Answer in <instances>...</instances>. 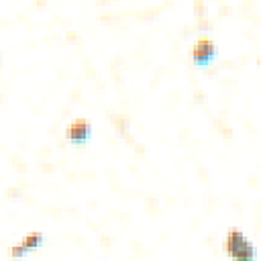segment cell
<instances>
[{
	"label": "cell",
	"mask_w": 261,
	"mask_h": 261,
	"mask_svg": "<svg viewBox=\"0 0 261 261\" xmlns=\"http://www.w3.org/2000/svg\"><path fill=\"white\" fill-rule=\"evenodd\" d=\"M43 241H45V234L41 232V230H33V232H27L16 245H12L10 247V257H14V259H20V257H24L29 251H33V249H39L41 245H43Z\"/></svg>",
	"instance_id": "cell-4"
},
{
	"label": "cell",
	"mask_w": 261,
	"mask_h": 261,
	"mask_svg": "<svg viewBox=\"0 0 261 261\" xmlns=\"http://www.w3.org/2000/svg\"><path fill=\"white\" fill-rule=\"evenodd\" d=\"M222 249L232 261H255L257 257V247L239 226H232L226 230Z\"/></svg>",
	"instance_id": "cell-1"
},
{
	"label": "cell",
	"mask_w": 261,
	"mask_h": 261,
	"mask_svg": "<svg viewBox=\"0 0 261 261\" xmlns=\"http://www.w3.org/2000/svg\"><path fill=\"white\" fill-rule=\"evenodd\" d=\"M65 135L71 145H84L92 137V122L86 116H75L73 120H69Z\"/></svg>",
	"instance_id": "cell-3"
},
{
	"label": "cell",
	"mask_w": 261,
	"mask_h": 261,
	"mask_svg": "<svg viewBox=\"0 0 261 261\" xmlns=\"http://www.w3.org/2000/svg\"><path fill=\"white\" fill-rule=\"evenodd\" d=\"M257 65H259V67H261V53H259V55H257Z\"/></svg>",
	"instance_id": "cell-5"
},
{
	"label": "cell",
	"mask_w": 261,
	"mask_h": 261,
	"mask_svg": "<svg viewBox=\"0 0 261 261\" xmlns=\"http://www.w3.org/2000/svg\"><path fill=\"white\" fill-rule=\"evenodd\" d=\"M216 53H218V45L208 33H202L200 37H196V41L192 45V59L198 67L208 65L216 57Z\"/></svg>",
	"instance_id": "cell-2"
}]
</instances>
